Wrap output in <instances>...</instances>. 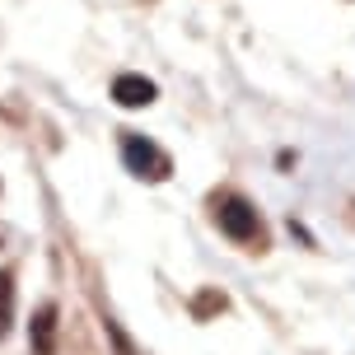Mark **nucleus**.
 <instances>
[{
  "instance_id": "nucleus-1",
  "label": "nucleus",
  "mask_w": 355,
  "mask_h": 355,
  "mask_svg": "<svg viewBox=\"0 0 355 355\" xmlns=\"http://www.w3.org/2000/svg\"><path fill=\"white\" fill-rule=\"evenodd\" d=\"M215 225H220V234L234 239V243H262V220H257V211H252L239 192L215 196Z\"/></svg>"
},
{
  "instance_id": "nucleus-2",
  "label": "nucleus",
  "mask_w": 355,
  "mask_h": 355,
  "mask_svg": "<svg viewBox=\"0 0 355 355\" xmlns=\"http://www.w3.org/2000/svg\"><path fill=\"white\" fill-rule=\"evenodd\" d=\"M122 164L136 178H145V182H164V178L173 173V159H168L155 141L136 136V131H122Z\"/></svg>"
},
{
  "instance_id": "nucleus-3",
  "label": "nucleus",
  "mask_w": 355,
  "mask_h": 355,
  "mask_svg": "<svg viewBox=\"0 0 355 355\" xmlns=\"http://www.w3.org/2000/svg\"><path fill=\"white\" fill-rule=\"evenodd\" d=\"M28 346H33V355H56V304H42L33 313Z\"/></svg>"
},
{
  "instance_id": "nucleus-4",
  "label": "nucleus",
  "mask_w": 355,
  "mask_h": 355,
  "mask_svg": "<svg viewBox=\"0 0 355 355\" xmlns=\"http://www.w3.org/2000/svg\"><path fill=\"white\" fill-rule=\"evenodd\" d=\"M112 98L122 107H145V103H155V85L145 75H117L112 80Z\"/></svg>"
},
{
  "instance_id": "nucleus-5",
  "label": "nucleus",
  "mask_w": 355,
  "mask_h": 355,
  "mask_svg": "<svg viewBox=\"0 0 355 355\" xmlns=\"http://www.w3.org/2000/svg\"><path fill=\"white\" fill-rule=\"evenodd\" d=\"M10 327H15V276L0 266V341L10 337Z\"/></svg>"
},
{
  "instance_id": "nucleus-6",
  "label": "nucleus",
  "mask_w": 355,
  "mask_h": 355,
  "mask_svg": "<svg viewBox=\"0 0 355 355\" xmlns=\"http://www.w3.org/2000/svg\"><path fill=\"white\" fill-rule=\"evenodd\" d=\"M103 327H107V341H112V351H117V355H141V351H136V341L122 332V322L112 318V313H103Z\"/></svg>"
}]
</instances>
